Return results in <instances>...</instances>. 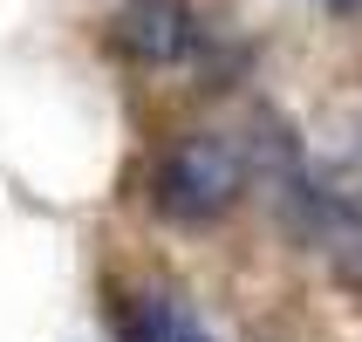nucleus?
Here are the masks:
<instances>
[{"instance_id":"obj_2","label":"nucleus","mask_w":362,"mask_h":342,"mask_svg":"<svg viewBox=\"0 0 362 342\" xmlns=\"http://www.w3.org/2000/svg\"><path fill=\"white\" fill-rule=\"evenodd\" d=\"M117 41H123V55H137L144 69H178L199 48V28H192V14L178 0H137L117 21Z\"/></svg>"},{"instance_id":"obj_4","label":"nucleus","mask_w":362,"mask_h":342,"mask_svg":"<svg viewBox=\"0 0 362 342\" xmlns=\"http://www.w3.org/2000/svg\"><path fill=\"white\" fill-rule=\"evenodd\" d=\"M328 14H349V7H362V0H322Z\"/></svg>"},{"instance_id":"obj_3","label":"nucleus","mask_w":362,"mask_h":342,"mask_svg":"<svg viewBox=\"0 0 362 342\" xmlns=\"http://www.w3.org/2000/svg\"><path fill=\"white\" fill-rule=\"evenodd\" d=\"M123 342H212V329L178 302V295H144L123 315Z\"/></svg>"},{"instance_id":"obj_1","label":"nucleus","mask_w":362,"mask_h":342,"mask_svg":"<svg viewBox=\"0 0 362 342\" xmlns=\"http://www.w3.org/2000/svg\"><path fill=\"white\" fill-rule=\"evenodd\" d=\"M240 192H246V164H240V151L226 137H212V130L185 137L178 151L158 164V212L178 220V226L226 220V212L240 205Z\"/></svg>"}]
</instances>
